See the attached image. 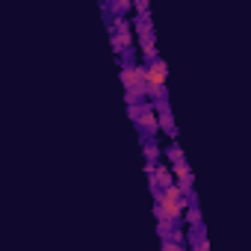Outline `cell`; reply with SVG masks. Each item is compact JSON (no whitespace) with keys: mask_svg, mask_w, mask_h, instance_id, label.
I'll list each match as a JSON object with an SVG mask.
<instances>
[{"mask_svg":"<svg viewBox=\"0 0 251 251\" xmlns=\"http://www.w3.org/2000/svg\"><path fill=\"white\" fill-rule=\"evenodd\" d=\"M154 109H157V115H160V127L169 133V139H172V142H177V127H175V118H172L169 98H163V100H154Z\"/></svg>","mask_w":251,"mask_h":251,"instance_id":"7a4b0ae2","label":"cell"},{"mask_svg":"<svg viewBox=\"0 0 251 251\" xmlns=\"http://www.w3.org/2000/svg\"><path fill=\"white\" fill-rule=\"evenodd\" d=\"M157 183H160L163 192H166L169 186H175V172H172L169 163H160V166H157Z\"/></svg>","mask_w":251,"mask_h":251,"instance_id":"277c9868","label":"cell"},{"mask_svg":"<svg viewBox=\"0 0 251 251\" xmlns=\"http://www.w3.org/2000/svg\"><path fill=\"white\" fill-rule=\"evenodd\" d=\"M186 219H189V227H204V222H201V210H198V195H189Z\"/></svg>","mask_w":251,"mask_h":251,"instance_id":"5b68a950","label":"cell"},{"mask_svg":"<svg viewBox=\"0 0 251 251\" xmlns=\"http://www.w3.org/2000/svg\"><path fill=\"white\" fill-rule=\"evenodd\" d=\"M133 9H136V15H151V12H148V0H136Z\"/></svg>","mask_w":251,"mask_h":251,"instance_id":"ba28073f","label":"cell"},{"mask_svg":"<svg viewBox=\"0 0 251 251\" xmlns=\"http://www.w3.org/2000/svg\"><path fill=\"white\" fill-rule=\"evenodd\" d=\"M163 157H166V163L175 169V166H186V157H183V148L177 145V142H172L166 151H163Z\"/></svg>","mask_w":251,"mask_h":251,"instance_id":"3957f363","label":"cell"},{"mask_svg":"<svg viewBox=\"0 0 251 251\" xmlns=\"http://www.w3.org/2000/svg\"><path fill=\"white\" fill-rule=\"evenodd\" d=\"M136 130H139V139H154L157 130H160V115H157V109H154L151 100L142 103V115L136 121Z\"/></svg>","mask_w":251,"mask_h":251,"instance_id":"6da1fadb","label":"cell"},{"mask_svg":"<svg viewBox=\"0 0 251 251\" xmlns=\"http://www.w3.org/2000/svg\"><path fill=\"white\" fill-rule=\"evenodd\" d=\"M127 115H130V121L136 124V121H139V115H142V103H133V106H127Z\"/></svg>","mask_w":251,"mask_h":251,"instance_id":"52a82bcc","label":"cell"},{"mask_svg":"<svg viewBox=\"0 0 251 251\" xmlns=\"http://www.w3.org/2000/svg\"><path fill=\"white\" fill-rule=\"evenodd\" d=\"M142 151H145V163H160V145L157 139H142Z\"/></svg>","mask_w":251,"mask_h":251,"instance_id":"8992f818","label":"cell"}]
</instances>
